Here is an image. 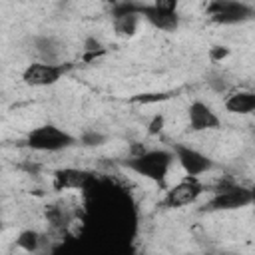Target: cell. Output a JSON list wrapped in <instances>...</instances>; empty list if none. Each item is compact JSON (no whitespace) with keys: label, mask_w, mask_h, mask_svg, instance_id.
<instances>
[{"label":"cell","mask_w":255,"mask_h":255,"mask_svg":"<svg viewBox=\"0 0 255 255\" xmlns=\"http://www.w3.org/2000/svg\"><path fill=\"white\" fill-rule=\"evenodd\" d=\"M171 161H173V151L147 149V151H139L137 155H131L129 159H126V167H129L141 177L161 183L171 167Z\"/></svg>","instance_id":"cell-1"},{"label":"cell","mask_w":255,"mask_h":255,"mask_svg":"<svg viewBox=\"0 0 255 255\" xmlns=\"http://www.w3.org/2000/svg\"><path fill=\"white\" fill-rule=\"evenodd\" d=\"M26 143H28V147H32L36 151H62V149L74 145L76 139L68 131L60 129L58 126L44 124L40 128H34L28 133Z\"/></svg>","instance_id":"cell-2"},{"label":"cell","mask_w":255,"mask_h":255,"mask_svg":"<svg viewBox=\"0 0 255 255\" xmlns=\"http://www.w3.org/2000/svg\"><path fill=\"white\" fill-rule=\"evenodd\" d=\"M253 203V191L243 185L223 183L215 195L207 201L205 209L209 211H225V209H241Z\"/></svg>","instance_id":"cell-3"},{"label":"cell","mask_w":255,"mask_h":255,"mask_svg":"<svg viewBox=\"0 0 255 255\" xmlns=\"http://www.w3.org/2000/svg\"><path fill=\"white\" fill-rule=\"evenodd\" d=\"M207 12L213 22L217 24H243L253 18V8L239 0H213L207 6Z\"/></svg>","instance_id":"cell-4"},{"label":"cell","mask_w":255,"mask_h":255,"mask_svg":"<svg viewBox=\"0 0 255 255\" xmlns=\"http://www.w3.org/2000/svg\"><path fill=\"white\" fill-rule=\"evenodd\" d=\"M64 72H66V66H62V64L34 62V64H30V66L22 72V80H24L28 86L44 88V86L56 84V82L62 78Z\"/></svg>","instance_id":"cell-5"},{"label":"cell","mask_w":255,"mask_h":255,"mask_svg":"<svg viewBox=\"0 0 255 255\" xmlns=\"http://www.w3.org/2000/svg\"><path fill=\"white\" fill-rule=\"evenodd\" d=\"M201 191H203L201 183L193 175H189L187 179L179 181L177 185H173L167 191V195L163 199V205L165 207H185V205H191L193 201H197Z\"/></svg>","instance_id":"cell-6"},{"label":"cell","mask_w":255,"mask_h":255,"mask_svg":"<svg viewBox=\"0 0 255 255\" xmlns=\"http://www.w3.org/2000/svg\"><path fill=\"white\" fill-rule=\"evenodd\" d=\"M173 155L177 157L179 165L183 167V171L187 175L197 177V175L205 173L207 169H211V159L207 155H203L201 151L193 149V147H187V145L177 143V145H173Z\"/></svg>","instance_id":"cell-7"},{"label":"cell","mask_w":255,"mask_h":255,"mask_svg":"<svg viewBox=\"0 0 255 255\" xmlns=\"http://www.w3.org/2000/svg\"><path fill=\"white\" fill-rule=\"evenodd\" d=\"M139 10H141V4H135V2L116 4V8H114V26H116V32L122 34V36H131L135 32V28H137L139 18H141Z\"/></svg>","instance_id":"cell-8"},{"label":"cell","mask_w":255,"mask_h":255,"mask_svg":"<svg viewBox=\"0 0 255 255\" xmlns=\"http://www.w3.org/2000/svg\"><path fill=\"white\" fill-rule=\"evenodd\" d=\"M141 18H145L153 28L161 30V32H175L179 26V16L177 12H169V10H161L153 4H141L139 10Z\"/></svg>","instance_id":"cell-9"},{"label":"cell","mask_w":255,"mask_h":255,"mask_svg":"<svg viewBox=\"0 0 255 255\" xmlns=\"http://www.w3.org/2000/svg\"><path fill=\"white\" fill-rule=\"evenodd\" d=\"M189 116V128L193 131H205V129H217L219 128V118L217 114L203 102H193L187 110Z\"/></svg>","instance_id":"cell-10"},{"label":"cell","mask_w":255,"mask_h":255,"mask_svg":"<svg viewBox=\"0 0 255 255\" xmlns=\"http://www.w3.org/2000/svg\"><path fill=\"white\" fill-rule=\"evenodd\" d=\"M92 175L78 167H62L54 173V183L58 189H80V187H86Z\"/></svg>","instance_id":"cell-11"},{"label":"cell","mask_w":255,"mask_h":255,"mask_svg":"<svg viewBox=\"0 0 255 255\" xmlns=\"http://www.w3.org/2000/svg\"><path fill=\"white\" fill-rule=\"evenodd\" d=\"M225 110L229 114H239V116H247L255 110V94L251 90H239V92H231L225 102H223Z\"/></svg>","instance_id":"cell-12"},{"label":"cell","mask_w":255,"mask_h":255,"mask_svg":"<svg viewBox=\"0 0 255 255\" xmlns=\"http://www.w3.org/2000/svg\"><path fill=\"white\" fill-rule=\"evenodd\" d=\"M36 50L38 54L44 58V62H52V64H58V58H60V44L56 38L52 36H42V38H36Z\"/></svg>","instance_id":"cell-13"},{"label":"cell","mask_w":255,"mask_h":255,"mask_svg":"<svg viewBox=\"0 0 255 255\" xmlns=\"http://www.w3.org/2000/svg\"><path fill=\"white\" fill-rule=\"evenodd\" d=\"M18 247L26 249V251H38L40 247V233L38 231H32V229H26L18 235Z\"/></svg>","instance_id":"cell-14"},{"label":"cell","mask_w":255,"mask_h":255,"mask_svg":"<svg viewBox=\"0 0 255 255\" xmlns=\"http://www.w3.org/2000/svg\"><path fill=\"white\" fill-rule=\"evenodd\" d=\"M104 141H106V135L100 133V131H86V133H82V137H80V143L86 145V147H98V145H102Z\"/></svg>","instance_id":"cell-15"},{"label":"cell","mask_w":255,"mask_h":255,"mask_svg":"<svg viewBox=\"0 0 255 255\" xmlns=\"http://www.w3.org/2000/svg\"><path fill=\"white\" fill-rule=\"evenodd\" d=\"M209 86H211L215 92H225V90H227V82H225V78H223L221 74H211Z\"/></svg>","instance_id":"cell-16"},{"label":"cell","mask_w":255,"mask_h":255,"mask_svg":"<svg viewBox=\"0 0 255 255\" xmlns=\"http://www.w3.org/2000/svg\"><path fill=\"white\" fill-rule=\"evenodd\" d=\"M161 128H163V116H153L151 118V122H149V126H147V133L149 135H155V133H159L161 131Z\"/></svg>","instance_id":"cell-17"},{"label":"cell","mask_w":255,"mask_h":255,"mask_svg":"<svg viewBox=\"0 0 255 255\" xmlns=\"http://www.w3.org/2000/svg\"><path fill=\"white\" fill-rule=\"evenodd\" d=\"M179 2H181V0H153V6H157V8H161V10L175 12V8H177Z\"/></svg>","instance_id":"cell-18"},{"label":"cell","mask_w":255,"mask_h":255,"mask_svg":"<svg viewBox=\"0 0 255 255\" xmlns=\"http://www.w3.org/2000/svg\"><path fill=\"white\" fill-rule=\"evenodd\" d=\"M227 54H229V50H227V48H219V46H217V48H213V50H211V56H213L215 60H219V58H225Z\"/></svg>","instance_id":"cell-19"}]
</instances>
